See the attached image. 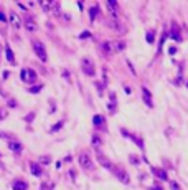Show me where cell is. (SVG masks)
<instances>
[{
	"label": "cell",
	"mask_w": 188,
	"mask_h": 190,
	"mask_svg": "<svg viewBox=\"0 0 188 190\" xmlns=\"http://www.w3.org/2000/svg\"><path fill=\"white\" fill-rule=\"evenodd\" d=\"M101 144H102L101 137H99V136H93V145H94V147H99Z\"/></svg>",
	"instance_id": "17"
},
{
	"label": "cell",
	"mask_w": 188,
	"mask_h": 190,
	"mask_svg": "<svg viewBox=\"0 0 188 190\" xmlns=\"http://www.w3.org/2000/svg\"><path fill=\"white\" fill-rule=\"evenodd\" d=\"M27 28H28V30H35L36 26H35V23H33V22H28V23H27Z\"/></svg>",
	"instance_id": "21"
},
{
	"label": "cell",
	"mask_w": 188,
	"mask_h": 190,
	"mask_svg": "<svg viewBox=\"0 0 188 190\" xmlns=\"http://www.w3.org/2000/svg\"><path fill=\"white\" fill-rule=\"evenodd\" d=\"M172 38L175 41H181V35H180V32H177V28H173V32H172Z\"/></svg>",
	"instance_id": "16"
},
{
	"label": "cell",
	"mask_w": 188,
	"mask_h": 190,
	"mask_svg": "<svg viewBox=\"0 0 188 190\" xmlns=\"http://www.w3.org/2000/svg\"><path fill=\"white\" fill-rule=\"evenodd\" d=\"M93 122H94V126H102L104 127V116H101V114H96L94 116V119H93Z\"/></svg>",
	"instance_id": "11"
},
{
	"label": "cell",
	"mask_w": 188,
	"mask_h": 190,
	"mask_svg": "<svg viewBox=\"0 0 188 190\" xmlns=\"http://www.w3.org/2000/svg\"><path fill=\"white\" fill-rule=\"evenodd\" d=\"M152 172H154V174L158 179H162V180H167V172L163 170V169H157V167H154V169H152Z\"/></svg>",
	"instance_id": "9"
},
{
	"label": "cell",
	"mask_w": 188,
	"mask_h": 190,
	"mask_svg": "<svg viewBox=\"0 0 188 190\" xmlns=\"http://www.w3.org/2000/svg\"><path fill=\"white\" fill-rule=\"evenodd\" d=\"M97 160H99V162H101V164L104 165V167H107V169H112V164L109 162L107 157H106L104 154H101V152H97Z\"/></svg>",
	"instance_id": "8"
},
{
	"label": "cell",
	"mask_w": 188,
	"mask_h": 190,
	"mask_svg": "<svg viewBox=\"0 0 188 190\" xmlns=\"http://www.w3.org/2000/svg\"><path fill=\"white\" fill-rule=\"evenodd\" d=\"M142 96H144V101L147 103L148 108H154V99L150 96V91H148L147 88H142Z\"/></svg>",
	"instance_id": "6"
},
{
	"label": "cell",
	"mask_w": 188,
	"mask_h": 190,
	"mask_svg": "<svg viewBox=\"0 0 188 190\" xmlns=\"http://www.w3.org/2000/svg\"><path fill=\"white\" fill-rule=\"evenodd\" d=\"M30 167H32V174H33V175H36V177H40L41 175V167L38 164H35V162H32V164H30Z\"/></svg>",
	"instance_id": "10"
},
{
	"label": "cell",
	"mask_w": 188,
	"mask_h": 190,
	"mask_svg": "<svg viewBox=\"0 0 188 190\" xmlns=\"http://www.w3.org/2000/svg\"><path fill=\"white\" fill-rule=\"evenodd\" d=\"M5 114H7L5 111H0V121H2V118H5Z\"/></svg>",
	"instance_id": "23"
},
{
	"label": "cell",
	"mask_w": 188,
	"mask_h": 190,
	"mask_svg": "<svg viewBox=\"0 0 188 190\" xmlns=\"http://www.w3.org/2000/svg\"><path fill=\"white\" fill-rule=\"evenodd\" d=\"M81 65H83V71L86 73L87 76H93L94 74V66H93V63H91V60L84 58L83 61H81Z\"/></svg>",
	"instance_id": "4"
},
{
	"label": "cell",
	"mask_w": 188,
	"mask_h": 190,
	"mask_svg": "<svg viewBox=\"0 0 188 190\" xmlns=\"http://www.w3.org/2000/svg\"><path fill=\"white\" fill-rule=\"evenodd\" d=\"M8 147H10V151H15V152H20L21 151V144H20V142H10Z\"/></svg>",
	"instance_id": "12"
},
{
	"label": "cell",
	"mask_w": 188,
	"mask_h": 190,
	"mask_svg": "<svg viewBox=\"0 0 188 190\" xmlns=\"http://www.w3.org/2000/svg\"><path fill=\"white\" fill-rule=\"evenodd\" d=\"M175 51H177V50H175V46H172V48H170V55H175Z\"/></svg>",
	"instance_id": "24"
},
{
	"label": "cell",
	"mask_w": 188,
	"mask_h": 190,
	"mask_svg": "<svg viewBox=\"0 0 188 190\" xmlns=\"http://www.w3.org/2000/svg\"><path fill=\"white\" fill-rule=\"evenodd\" d=\"M155 41V30H148L147 32V43H154Z\"/></svg>",
	"instance_id": "15"
},
{
	"label": "cell",
	"mask_w": 188,
	"mask_h": 190,
	"mask_svg": "<svg viewBox=\"0 0 188 190\" xmlns=\"http://www.w3.org/2000/svg\"><path fill=\"white\" fill-rule=\"evenodd\" d=\"M33 50H35V53H36V56L41 60V61H46L48 60V55H46V48H45V45L41 43L40 40H33Z\"/></svg>",
	"instance_id": "1"
},
{
	"label": "cell",
	"mask_w": 188,
	"mask_h": 190,
	"mask_svg": "<svg viewBox=\"0 0 188 190\" xmlns=\"http://www.w3.org/2000/svg\"><path fill=\"white\" fill-rule=\"evenodd\" d=\"M97 12H99V7H97V5L91 7V10H89V17H91V20H94V18H96Z\"/></svg>",
	"instance_id": "14"
},
{
	"label": "cell",
	"mask_w": 188,
	"mask_h": 190,
	"mask_svg": "<svg viewBox=\"0 0 188 190\" xmlns=\"http://www.w3.org/2000/svg\"><path fill=\"white\" fill-rule=\"evenodd\" d=\"M79 164H81L83 169H87V170H93V167H94L93 162H91V159H89V156L84 154V152L79 156Z\"/></svg>",
	"instance_id": "3"
},
{
	"label": "cell",
	"mask_w": 188,
	"mask_h": 190,
	"mask_svg": "<svg viewBox=\"0 0 188 190\" xmlns=\"http://www.w3.org/2000/svg\"><path fill=\"white\" fill-rule=\"evenodd\" d=\"M61 127H63V121H61V122H58V124H54L53 127H51V131H50V132H56L58 129H61Z\"/></svg>",
	"instance_id": "18"
},
{
	"label": "cell",
	"mask_w": 188,
	"mask_h": 190,
	"mask_svg": "<svg viewBox=\"0 0 188 190\" xmlns=\"http://www.w3.org/2000/svg\"><path fill=\"white\" fill-rule=\"evenodd\" d=\"M89 37H91V33H89V32H83L79 35V38H89Z\"/></svg>",
	"instance_id": "20"
},
{
	"label": "cell",
	"mask_w": 188,
	"mask_h": 190,
	"mask_svg": "<svg viewBox=\"0 0 188 190\" xmlns=\"http://www.w3.org/2000/svg\"><path fill=\"white\" fill-rule=\"evenodd\" d=\"M21 79L25 83H35L36 81V73L33 70H30V68H23L21 70Z\"/></svg>",
	"instance_id": "2"
},
{
	"label": "cell",
	"mask_w": 188,
	"mask_h": 190,
	"mask_svg": "<svg viewBox=\"0 0 188 190\" xmlns=\"http://www.w3.org/2000/svg\"><path fill=\"white\" fill-rule=\"evenodd\" d=\"M0 20H2V22H7V17H5L2 12H0Z\"/></svg>",
	"instance_id": "22"
},
{
	"label": "cell",
	"mask_w": 188,
	"mask_h": 190,
	"mask_svg": "<svg viewBox=\"0 0 188 190\" xmlns=\"http://www.w3.org/2000/svg\"><path fill=\"white\" fill-rule=\"evenodd\" d=\"M5 53H7V60L10 61V63H15V56L13 53H12V50H10V46L7 45V48H5Z\"/></svg>",
	"instance_id": "13"
},
{
	"label": "cell",
	"mask_w": 188,
	"mask_h": 190,
	"mask_svg": "<svg viewBox=\"0 0 188 190\" xmlns=\"http://www.w3.org/2000/svg\"><path fill=\"white\" fill-rule=\"evenodd\" d=\"M112 170H114V174L119 177V180L121 182H124V184H129L130 182V179H129V175L126 174V172L122 170V169H117V167H112Z\"/></svg>",
	"instance_id": "5"
},
{
	"label": "cell",
	"mask_w": 188,
	"mask_h": 190,
	"mask_svg": "<svg viewBox=\"0 0 188 190\" xmlns=\"http://www.w3.org/2000/svg\"><path fill=\"white\" fill-rule=\"evenodd\" d=\"M12 189L13 190H27L28 189V184L25 180H15L13 185H12Z\"/></svg>",
	"instance_id": "7"
},
{
	"label": "cell",
	"mask_w": 188,
	"mask_h": 190,
	"mask_svg": "<svg viewBox=\"0 0 188 190\" xmlns=\"http://www.w3.org/2000/svg\"><path fill=\"white\" fill-rule=\"evenodd\" d=\"M41 88H43V86H41V85H38V86H35V88H30V93H36V91H40Z\"/></svg>",
	"instance_id": "19"
}]
</instances>
